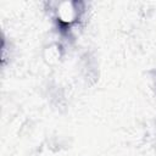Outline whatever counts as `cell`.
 Masks as SVG:
<instances>
[{"label":"cell","instance_id":"cell-1","mask_svg":"<svg viewBox=\"0 0 156 156\" xmlns=\"http://www.w3.org/2000/svg\"><path fill=\"white\" fill-rule=\"evenodd\" d=\"M57 24H58V29L61 30V32H66L69 27H71V22H65V21H62V20H57Z\"/></svg>","mask_w":156,"mask_h":156}]
</instances>
